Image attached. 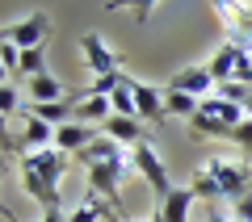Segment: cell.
Here are the masks:
<instances>
[{"label": "cell", "mask_w": 252, "mask_h": 222, "mask_svg": "<svg viewBox=\"0 0 252 222\" xmlns=\"http://www.w3.org/2000/svg\"><path fill=\"white\" fill-rule=\"evenodd\" d=\"M206 172L219 180V189H223L227 201H240V197L252 193V168L248 164H235V160H227V155H210Z\"/></svg>", "instance_id": "1"}, {"label": "cell", "mask_w": 252, "mask_h": 222, "mask_svg": "<svg viewBox=\"0 0 252 222\" xmlns=\"http://www.w3.org/2000/svg\"><path fill=\"white\" fill-rule=\"evenodd\" d=\"M130 164H135V172L139 176L147 180V185H152V193H156V205L164 201V197L172 193V180H168V168H164V160H160V151H156L152 142H139L135 151H130Z\"/></svg>", "instance_id": "2"}, {"label": "cell", "mask_w": 252, "mask_h": 222, "mask_svg": "<svg viewBox=\"0 0 252 222\" xmlns=\"http://www.w3.org/2000/svg\"><path fill=\"white\" fill-rule=\"evenodd\" d=\"M215 88L219 84L206 63H193V67H181L177 76H168V92H185V97H198V101H206V92L215 97Z\"/></svg>", "instance_id": "3"}, {"label": "cell", "mask_w": 252, "mask_h": 222, "mask_svg": "<svg viewBox=\"0 0 252 222\" xmlns=\"http://www.w3.org/2000/svg\"><path fill=\"white\" fill-rule=\"evenodd\" d=\"M126 172H135V164H97V168H89V193L105 197L118 210V185H122Z\"/></svg>", "instance_id": "4"}, {"label": "cell", "mask_w": 252, "mask_h": 222, "mask_svg": "<svg viewBox=\"0 0 252 222\" xmlns=\"http://www.w3.org/2000/svg\"><path fill=\"white\" fill-rule=\"evenodd\" d=\"M46 34H51V17H46V13H30V17L13 21V26L4 29V38H9L13 46H21V51H34V46H42Z\"/></svg>", "instance_id": "5"}, {"label": "cell", "mask_w": 252, "mask_h": 222, "mask_svg": "<svg viewBox=\"0 0 252 222\" xmlns=\"http://www.w3.org/2000/svg\"><path fill=\"white\" fill-rule=\"evenodd\" d=\"M21 164V185H26V193L34 197L42 210H63V201H59V189L51 185V180L42 176V172L34 168V164H26V160H17Z\"/></svg>", "instance_id": "6"}, {"label": "cell", "mask_w": 252, "mask_h": 222, "mask_svg": "<svg viewBox=\"0 0 252 222\" xmlns=\"http://www.w3.org/2000/svg\"><path fill=\"white\" fill-rule=\"evenodd\" d=\"M76 164H84V168H97V164H130V155H126L122 142L105 139V134H97V139L84 147L80 155H76Z\"/></svg>", "instance_id": "7"}, {"label": "cell", "mask_w": 252, "mask_h": 222, "mask_svg": "<svg viewBox=\"0 0 252 222\" xmlns=\"http://www.w3.org/2000/svg\"><path fill=\"white\" fill-rule=\"evenodd\" d=\"M97 134H101L97 126H84V122H63V126H55V147H59L63 155H72V160H76V155H80L84 147H89V142L97 139Z\"/></svg>", "instance_id": "8"}, {"label": "cell", "mask_w": 252, "mask_h": 222, "mask_svg": "<svg viewBox=\"0 0 252 222\" xmlns=\"http://www.w3.org/2000/svg\"><path fill=\"white\" fill-rule=\"evenodd\" d=\"M80 51H84V63H89L93 80H97V76H109V71H122V67H118V55L109 51L97 34H84L80 38Z\"/></svg>", "instance_id": "9"}, {"label": "cell", "mask_w": 252, "mask_h": 222, "mask_svg": "<svg viewBox=\"0 0 252 222\" xmlns=\"http://www.w3.org/2000/svg\"><path fill=\"white\" fill-rule=\"evenodd\" d=\"M135 113H139V122L160 126L164 117H168V109H164V88H152V84L135 80Z\"/></svg>", "instance_id": "10"}, {"label": "cell", "mask_w": 252, "mask_h": 222, "mask_svg": "<svg viewBox=\"0 0 252 222\" xmlns=\"http://www.w3.org/2000/svg\"><path fill=\"white\" fill-rule=\"evenodd\" d=\"M101 134H105V139H114V142H122L126 151H135L139 142H147V126L139 122V117H118V113L101 126Z\"/></svg>", "instance_id": "11"}, {"label": "cell", "mask_w": 252, "mask_h": 222, "mask_svg": "<svg viewBox=\"0 0 252 222\" xmlns=\"http://www.w3.org/2000/svg\"><path fill=\"white\" fill-rule=\"evenodd\" d=\"M21 160L34 164V168L42 172L55 189H59V180H63V172H67V164H72V155H63L59 147H46V151H30V155H21Z\"/></svg>", "instance_id": "12"}, {"label": "cell", "mask_w": 252, "mask_h": 222, "mask_svg": "<svg viewBox=\"0 0 252 222\" xmlns=\"http://www.w3.org/2000/svg\"><path fill=\"white\" fill-rule=\"evenodd\" d=\"M46 147H55V126L42 122V117H30L21 139H17V151L30 155V151H46Z\"/></svg>", "instance_id": "13"}, {"label": "cell", "mask_w": 252, "mask_h": 222, "mask_svg": "<svg viewBox=\"0 0 252 222\" xmlns=\"http://www.w3.org/2000/svg\"><path fill=\"white\" fill-rule=\"evenodd\" d=\"M193 201H198V197H193V189H172L168 197H164L160 205H156V210H160V218L164 222H189V210H193Z\"/></svg>", "instance_id": "14"}, {"label": "cell", "mask_w": 252, "mask_h": 222, "mask_svg": "<svg viewBox=\"0 0 252 222\" xmlns=\"http://www.w3.org/2000/svg\"><path fill=\"white\" fill-rule=\"evenodd\" d=\"M198 113H202V117H215V122H223V126L248 122V109H244V105H231V101H223V97H206V101L198 105Z\"/></svg>", "instance_id": "15"}, {"label": "cell", "mask_w": 252, "mask_h": 222, "mask_svg": "<svg viewBox=\"0 0 252 222\" xmlns=\"http://www.w3.org/2000/svg\"><path fill=\"white\" fill-rule=\"evenodd\" d=\"M26 92H30V101H34V105H55V101H67V97H72V92H67V88L51 76V71H46V76H38V80H30Z\"/></svg>", "instance_id": "16"}, {"label": "cell", "mask_w": 252, "mask_h": 222, "mask_svg": "<svg viewBox=\"0 0 252 222\" xmlns=\"http://www.w3.org/2000/svg\"><path fill=\"white\" fill-rule=\"evenodd\" d=\"M235 63H240V46H231V42H223L215 55H210V76H215V84H227V80H235Z\"/></svg>", "instance_id": "17"}, {"label": "cell", "mask_w": 252, "mask_h": 222, "mask_svg": "<svg viewBox=\"0 0 252 222\" xmlns=\"http://www.w3.org/2000/svg\"><path fill=\"white\" fill-rule=\"evenodd\" d=\"M109 117H114V105H109V97H84L80 105H76V113H72V122H84V126H93V122H101V126H105Z\"/></svg>", "instance_id": "18"}, {"label": "cell", "mask_w": 252, "mask_h": 222, "mask_svg": "<svg viewBox=\"0 0 252 222\" xmlns=\"http://www.w3.org/2000/svg\"><path fill=\"white\" fill-rule=\"evenodd\" d=\"M215 13H219V17H227L223 26H240L244 34L252 38V4H227V0H219Z\"/></svg>", "instance_id": "19"}, {"label": "cell", "mask_w": 252, "mask_h": 222, "mask_svg": "<svg viewBox=\"0 0 252 222\" xmlns=\"http://www.w3.org/2000/svg\"><path fill=\"white\" fill-rule=\"evenodd\" d=\"M189 189H193V197H198V201H206V205L223 197V189H219V180L210 176L206 168H198V172H193V180H189Z\"/></svg>", "instance_id": "20"}, {"label": "cell", "mask_w": 252, "mask_h": 222, "mask_svg": "<svg viewBox=\"0 0 252 222\" xmlns=\"http://www.w3.org/2000/svg\"><path fill=\"white\" fill-rule=\"evenodd\" d=\"M198 105H202L198 97H185V92H168V88H164V109H168L172 117H185V122H189V117L198 113Z\"/></svg>", "instance_id": "21"}, {"label": "cell", "mask_w": 252, "mask_h": 222, "mask_svg": "<svg viewBox=\"0 0 252 222\" xmlns=\"http://www.w3.org/2000/svg\"><path fill=\"white\" fill-rule=\"evenodd\" d=\"M21 80H38V76H46V51L42 46H34V51H21V71H17Z\"/></svg>", "instance_id": "22"}, {"label": "cell", "mask_w": 252, "mask_h": 222, "mask_svg": "<svg viewBox=\"0 0 252 222\" xmlns=\"http://www.w3.org/2000/svg\"><path fill=\"white\" fill-rule=\"evenodd\" d=\"M126 84H130V76H126V71H109V76H97V80H93L89 97H114V92L126 88Z\"/></svg>", "instance_id": "23"}, {"label": "cell", "mask_w": 252, "mask_h": 222, "mask_svg": "<svg viewBox=\"0 0 252 222\" xmlns=\"http://www.w3.org/2000/svg\"><path fill=\"white\" fill-rule=\"evenodd\" d=\"M109 105H114L118 117H139V113H135V80L126 84V88H118L114 97H109Z\"/></svg>", "instance_id": "24"}, {"label": "cell", "mask_w": 252, "mask_h": 222, "mask_svg": "<svg viewBox=\"0 0 252 222\" xmlns=\"http://www.w3.org/2000/svg\"><path fill=\"white\" fill-rule=\"evenodd\" d=\"M215 97L231 101V105H244V101L252 97V88H248V84H235V80H227V84H219V88H215Z\"/></svg>", "instance_id": "25"}, {"label": "cell", "mask_w": 252, "mask_h": 222, "mask_svg": "<svg viewBox=\"0 0 252 222\" xmlns=\"http://www.w3.org/2000/svg\"><path fill=\"white\" fill-rule=\"evenodd\" d=\"M21 109V88H13V84H0V113L13 117Z\"/></svg>", "instance_id": "26"}, {"label": "cell", "mask_w": 252, "mask_h": 222, "mask_svg": "<svg viewBox=\"0 0 252 222\" xmlns=\"http://www.w3.org/2000/svg\"><path fill=\"white\" fill-rule=\"evenodd\" d=\"M0 63L9 67V76H17L21 71V46H13L9 38H4V42H0Z\"/></svg>", "instance_id": "27"}, {"label": "cell", "mask_w": 252, "mask_h": 222, "mask_svg": "<svg viewBox=\"0 0 252 222\" xmlns=\"http://www.w3.org/2000/svg\"><path fill=\"white\" fill-rule=\"evenodd\" d=\"M0 147H4V155H21L17 151V139L9 134V117H4V113H0Z\"/></svg>", "instance_id": "28"}, {"label": "cell", "mask_w": 252, "mask_h": 222, "mask_svg": "<svg viewBox=\"0 0 252 222\" xmlns=\"http://www.w3.org/2000/svg\"><path fill=\"white\" fill-rule=\"evenodd\" d=\"M231 218L235 222H252V193L240 197V201H231Z\"/></svg>", "instance_id": "29"}, {"label": "cell", "mask_w": 252, "mask_h": 222, "mask_svg": "<svg viewBox=\"0 0 252 222\" xmlns=\"http://www.w3.org/2000/svg\"><path fill=\"white\" fill-rule=\"evenodd\" d=\"M206 222H231V218H227V214H223V210H219V205H215V201H210V210H206Z\"/></svg>", "instance_id": "30"}, {"label": "cell", "mask_w": 252, "mask_h": 222, "mask_svg": "<svg viewBox=\"0 0 252 222\" xmlns=\"http://www.w3.org/2000/svg\"><path fill=\"white\" fill-rule=\"evenodd\" d=\"M42 222H67V214H63V210H46Z\"/></svg>", "instance_id": "31"}, {"label": "cell", "mask_w": 252, "mask_h": 222, "mask_svg": "<svg viewBox=\"0 0 252 222\" xmlns=\"http://www.w3.org/2000/svg\"><path fill=\"white\" fill-rule=\"evenodd\" d=\"M0 84H9V67L4 63H0Z\"/></svg>", "instance_id": "32"}, {"label": "cell", "mask_w": 252, "mask_h": 222, "mask_svg": "<svg viewBox=\"0 0 252 222\" xmlns=\"http://www.w3.org/2000/svg\"><path fill=\"white\" fill-rule=\"evenodd\" d=\"M147 222H164V218H160V210H156V214H152V218H147Z\"/></svg>", "instance_id": "33"}, {"label": "cell", "mask_w": 252, "mask_h": 222, "mask_svg": "<svg viewBox=\"0 0 252 222\" xmlns=\"http://www.w3.org/2000/svg\"><path fill=\"white\" fill-rule=\"evenodd\" d=\"M244 109H248V117H252V97H248V101H244Z\"/></svg>", "instance_id": "34"}, {"label": "cell", "mask_w": 252, "mask_h": 222, "mask_svg": "<svg viewBox=\"0 0 252 222\" xmlns=\"http://www.w3.org/2000/svg\"><path fill=\"white\" fill-rule=\"evenodd\" d=\"M109 222H122V214H114V218H109Z\"/></svg>", "instance_id": "35"}, {"label": "cell", "mask_w": 252, "mask_h": 222, "mask_svg": "<svg viewBox=\"0 0 252 222\" xmlns=\"http://www.w3.org/2000/svg\"><path fill=\"white\" fill-rule=\"evenodd\" d=\"M0 164H4V147H0Z\"/></svg>", "instance_id": "36"}]
</instances>
